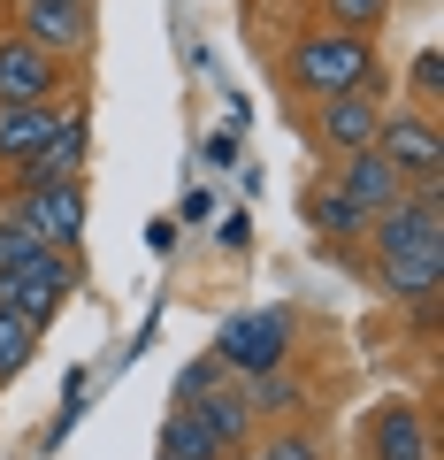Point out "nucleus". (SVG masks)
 I'll return each instance as SVG.
<instances>
[{"instance_id":"1","label":"nucleus","mask_w":444,"mask_h":460,"mask_svg":"<svg viewBox=\"0 0 444 460\" xmlns=\"http://www.w3.org/2000/svg\"><path fill=\"white\" fill-rule=\"evenodd\" d=\"M276 69H283V93H292L299 108H307V100H329V93H376V100H391L383 47L368 31H337V23H322V16H314L307 31L283 39Z\"/></svg>"},{"instance_id":"2","label":"nucleus","mask_w":444,"mask_h":460,"mask_svg":"<svg viewBox=\"0 0 444 460\" xmlns=\"http://www.w3.org/2000/svg\"><path fill=\"white\" fill-rule=\"evenodd\" d=\"M214 361L231 368L238 384L246 376H268V368H292V314L283 307H246L214 330Z\"/></svg>"},{"instance_id":"3","label":"nucleus","mask_w":444,"mask_h":460,"mask_svg":"<svg viewBox=\"0 0 444 460\" xmlns=\"http://www.w3.org/2000/svg\"><path fill=\"white\" fill-rule=\"evenodd\" d=\"M368 261H398V253H437L444 246V184H414L398 208L368 215Z\"/></svg>"},{"instance_id":"4","label":"nucleus","mask_w":444,"mask_h":460,"mask_svg":"<svg viewBox=\"0 0 444 460\" xmlns=\"http://www.w3.org/2000/svg\"><path fill=\"white\" fill-rule=\"evenodd\" d=\"M84 162H92V115H84V100H62L47 146H39L16 177H0V199H23V192H39V184H69V177H84Z\"/></svg>"},{"instance_id":"5","label":"nucleus","mask_w":444,"mask_h":460,"mask_svg":"<svg viewBox=\"0 0 444 460\" xmlns=\"http://www.w3.org/2000/svg\"><path fill=\"white\" fill-rule=\"evenodd\" d=\"M69 292H84V261L77 253H39V261L0 277V314H23L31 330H47L69 307Z\"/></svg>"},{"instance_id":"6","label":"nucleus","mask_w":444,"mask_h":460,"mask_svg":"<svg viewBox=\"0 0 444 460\" xmlns=\"http://www.w3.org/2000/svg\"><path fill=\"white\" fill-rule=\"evenodd\" d=\"M376 154H383V162H391L406 184H444V123H437V115H422V108L383 100Z\"/></svg>"},{"instance_id":"7","label":"nucleus","mask_w":444,"mask_h":460,"mask_svg":"<svg viewBox=\"0 0 444 460\" xmlns=\"http://www.w3.org/2000/svg\"><path fill=\"white\" fill-rule=\"evenodd\" d=\"M8 208H23V223L39 230V246H47V253H77V261H84V230H92V184H84V177L39 184V192L8 199Z\"/></svg>"},{"instance_id":"8","label":"nucleus","mask_w":444,"mask_h":460,"mask_svg":"<svg viewBox=\"0 0 444 460\" xmlns=\"http://www.w3.org/2000/svg\"><path fill=\"white\" fill-rule=\"evenodd\" d=\"M376 123H383V100L376 93H329V100H307V146L322 162H345V154L376 146Z\"/></svg>"},{"instance_id":"9","label":"nucleus","mask_w":444,"mask_h":460,"mask_svg":"<svg viewBox=\"0 0 444 460\" xmlns=\"http://www.w3.org/2000/svg\"><path fill=\"white\" fill-rule=\"evenodd\" d=\"M77 93V69L62 62V54L31 47V39L8 23L0 31V108H16V100H69Z\"/></svg>"},{"instance_id":"10","label":"nucleus","mask_w":444,"mask_h":460,"mask_svg":"<svg viewBox=\"0 0 444 460\" xmlns=\"http://www.w3.org/2000/svg\"><path fill=\"white\" fill-rule=\"evenodd\" d=\"M361 460H437L429 407L422 399H376L361 414Z\"/></svg>"},{"instance_id":"11","label":"nucleus","mask_w":444,"mask_h":460,"mask_svg":"<svg viewBox=\"0 0 444 460\" xmlns=\"http://www.w3.org/2000/svg\"><path fill=\"white\" fill-rule=\"evenodd\" d=\"M16 31L31 47L62 54L69 69H84V54H92V0H16Z\"/></svg>"},{"instance_id":"12","label":"nucleus","mask_w":444,"mask_h":460,"mask_svg":"<svg viewBox=\"0 0 444 460\" xmlns=\"http://www.w3.org/2000/svg\"><path fill=\"white\" fill-rule=\"evenodd\" d=\"M329 184H337V192H345V199H353V208H361V215H383V208H398V199L414 192V184L398 177V169L383 162L376 146L345 154V162H329Z\"/></svg>"},{"instance_id":"13","label":"nucleus","mask_w":444,"mask_h":460,"mask_svg":"<svg viewBox=\"0 0 444 460\" xmlns=\"http://www.w3.org/2000/svg\"><path fill=\"white\" fill-rule=\"evenodd\" d=\"M368 277H376V292L391 307H429L444 292V246L437 253H398V261H368Z\"/></svg>"},{"instance_id":"14","label":"nucleus","mask_w":444,"mask_h":460,"mask_svg":"<svg viewBox=\"0 0 444 460\" xmlns=\"http://www.w3.org/2000/svg\"><path fill=\"white\" fill-rule=\"evenodd\" d=\"M299 215H307V230L322 238V246H361V238H368V215L353 208L337 184H329V169L307 184V192H299Z\"/></svg>"},{"instance_id":"15","label":"nucleus","mask_w":444,"mask_h":460,"mask_svg":"<svg viewBox=\"0 0 444 460\" xmlns=\"http://www.w3.org/2000/svg\"><path fill=\"white\" fill-rule=\"evenodd\" d=\"M69 100H77V93H69ZM54 115H62V100H16V108H0V177H16V169L47 146Z\"/></svg>"},{"instance_id":"16","label":"nucleus","mask_w":444,"mask_h":460,"mask_svg":"<svg viewBox=\"0 0 444 460\" xmlns=\"http://www.w3.org/2000/svg\"><path fill=\"white\" fill-rule=\"evenodd\" d=\"M192 414L207 422V438L222 445V453H238V445H253V438H261V414L246 407V392H238V376L222 384V392H207V399H199Z\"/></svg>"},{"instance_id":"17","label":"nucleus","mask_w":444,"mask_h":460,"mask_svg":"<svg viewBox=\"0 0 444 460\" xmlns=\"http://www.w3.org/2000/svg\"><path fill=\"white\" fill-rule=\"evenodd\" d=\"M238 392H246V407H253V414H268V422H292V414L307 407V384H299L292 368H268V376H246Z\"/></svg>"},{"instance_id":"18","label":"nucleus","mask_w":444,"mask_h":460,"mask_svg":"<svg viewBox=\"0 0 444 460\" xmlns=\"http://www.w3.org/2000/svg\"><path fill=\"white\" fill-rule=\"evenodd\" d=\"M161 460H231V453L207 438V422H199L192 407H169V422H161Z\"/></svg>"},{"instance_id":"19","label":"nucleus","mask_w":444,"mask_h":460,"mask_svg":"<svg viewBox=\"0 0 444 460\" xmlns=\"http://www.w3.org/2000/svg\"><path fill=\"white\" fill-rule=\"evenodd\" d=\"M398 108H422V115L444 108V54L437 47H414L406 54V100H398Z\"/></svg>"},{"instance_id":"20","label":"nucleus","mask_w":444,"mask_h":460,"mask_svg":"<svg viewBox=\"0 0 444 460\" xmlns=\"http://www.w3.org/2000/svg\"><path fill=\"white\" fill-rule=\"evenodd\" d=\"M39 338H47V330H31V323H23V314H0V384H16L23 368H31Z\"/></svg>"},{"instance_id":"21","label":"nucleus","mask_w":444,"mask_h":460,"mask_svg":"<svg viewBox=\"0 0 444 460\" xmlns=\"http://www.w3.org/2000/svg\"><path fill=\"white\" fill-rule=\"evenodd\" d=\"M314 8H322V23H337V31H368L376 39L383 23H391L398 0H314Z\"/></svg>"},{"instance_id":"22","label":"nucleus","mask_w":444,"mask_h":460,"mask_svg":"<svg viewBox=\"0 0 444 460\" xmlns=\"http://www.w3.org/2000/svg\"><path fill=\"white\" fill-rule=\"evenodd\" d=\"M39 230L23 223V208H8V199H0V277H8V269H23V261H39Z\"/></svg>"},{"instance_id":"23","label":"nucleus","mask_w":444,"mask_h":460,"mask_svg":"<svg viewBox=\"0 0 444 460\" xmlns=\"http://www.w3.org/2000/svg\"><path fill=\"white\" fill-rule=\"evenodd\" d=\"M222 384H231V368L214 361V353H199V361H184V368H177V392H169V407H199V399L222 392Z\"/></svg>"},{"instance_id":"24","label":"nucleus","mask_w":444,"mask_h":460,"mask_svg":"<svg viewBox=\"0 0 444 460\" xmlns=\"http://www.w3.org/2000/svg\"><path fill=\"white\" fill-rule=\"evenodd\" d=\"M406 330H414V345H437V299H429V307H406Z\"/></svg>"},{"instance_id":"25","label":"nucleus","mask_w":444,"mask_h":460,"mask_svg":"<svg viewBox=\"0 0 444 460\" xmlns=\"http://www.w3.org/2000/svg\"><path fill=\"white\" fill-rule=\"evenodd\" d=\"M153 460H161V453H153Z\"/></svg>"}]
</instances>
